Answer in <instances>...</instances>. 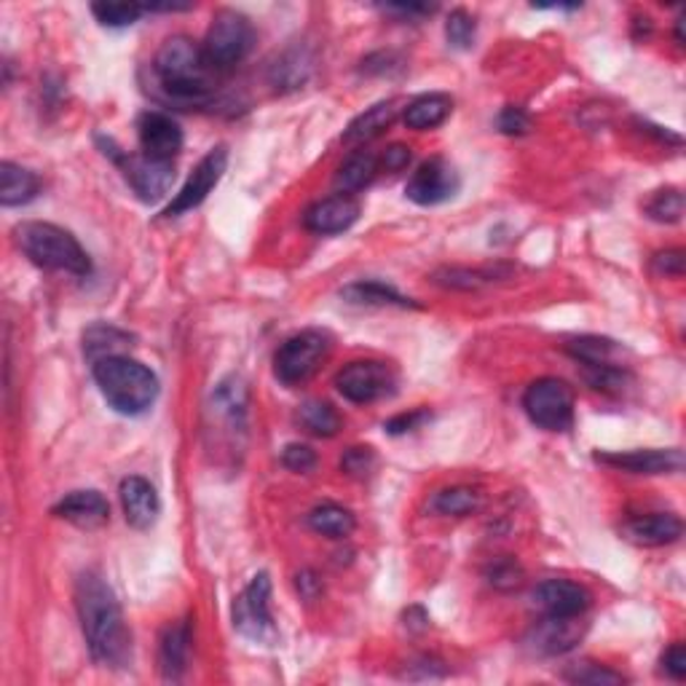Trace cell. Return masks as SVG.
Listing matches in <instances>:
<instances>
[{"label":"cell","instance_id":"ac0fdd59","mask_svg":"<svg viewBox=\"0 0 686 686\" xmlns=\"http://www.w3.org/2000/svg\"><path fill=\"white\" fill-rule=\"evenodd\" d=\"M57 517L73 523L76 528L84 532H97V528L105 526L111 521V504L100 491H71L62 496L54 507H51Z\"/></svg>","mask_w":686,"mask_h":686},{"label":"cell","instance_id":"7dc6e473","mask_svg":"<svg viewBox=\"0 0 686 686\" xmlns=\"http://www.w3.org/2000/svg\"><path fill=\"white\" fill-rule=\"evenodd\" d=\"M411 164V148L408 146H389L386 151L382 153V170L386 172H400L406 170V166Z\"/></svg>","mask_w":686,"mask_h":686},{"label":"cell","instance_id":"52a82bcc","mask_svg":"<svg viewBox=\"0 0 686 686\" xmlns=\"http://www.w3.org/2000/svg\"><path fill=\"white\" fill-rule=\"evenodd\" d=\"M333 349V338L325 330H301L287 338L274 354V376L285 386L305 384Z\"/></svg>","mask_w":686,"mask_h":686},{"label":"cell","instance_id":"f6af8a7d","mask_svg":"<svg viewBox=\"0 0 686 686\" xmlns=\"http://www.w3.org/2000/svg\"><path fill=\"white\" fill-rule=\"evenodd\" d=\"M662 671L673 678V682H684L686 678V649L684 644H673L671 649L662 654Z\"/></svg>","mask_w":686,"mask_h":686},{"label":"cell","instance_id":"7bdbcfd3","mask_svg":"<svg viewBox=\"0 0 686 686\" xmlns=\"http://www.w3.org/2000/svg\"><path fill=\"white\" fill-rule=\"evenodd\" d=\"M684 266H686V258L684 250H662L651 258V271L660 276H684Z\"/></svg>","mask_w":686,"mask_h":686},{"label":"cell","instance_id":"ba28073f","mask_svg":"<svg viewBox=\"0 0 686 686\" xmlns=\"http://www.w3.org/2000/svg\"><path fill=\"white\" fill-rule=\"evenodd\" d=\"M271 579L266 572L255 574L250 585L239 593L234 601V627L252 644L274 647L279 631H276L274 614H271Z\"/></svg>","mask_w":686,"mask_h":686},{"label":"cell","instance_id":"e0dca14e","mask_svg":"<svg viewBox=\"0 0 686 686\" xmlns=\"http://www.w3.org/2000/svg\"><path fill=\"white\" fill-rule=\"evenodd\" d=\"M119 499L121 507H124L126 523L137 532H146L151 528L161 515V499L159 491L140 475L124 477L119 486Z\"/></svg>","mask_w":686,"mask_h":686},{"label":"cell","instance_id":"ffe728a7","mask_svg":"<svg viewBox=\"0 0 686 686\" xmlns=\"http://www.w3.org/2000/svg\"><path fill=\"white\" fill-rule=\"evenodd\" d=\"M622 532H625L627 539L636 541V545L641 547H662L682 539L684 523L682 517L673 515V512H651V515L627 521Z\"/></svg>","mask_w":686,"mask_h":686},{"label":"cell","instance_id":"f1b7e54d","mask_svg":"<svg viewBox=\"0 0 686 686\" xmlns=\"http://www.w3.org/2000/svg\"><path fill=\"white\" fill-rule=\"evenodd\" d=\"M309 526L316 534L330 536V539H346L357 528V521L351 515V510H346L341 504H333V501H325V504L314 507L309 512Z\"/></svg>","mask_w":686,"mask_h":686},{"label":"cell","instance_id":"277c9868","mask_svg":"<svg viewBox=\"0 0 686 686\" xmlns=\"http://www.w3.org/2000/svg\"><path fill=\"white\" fill-rule=\"evenodd\" d=\"M14 239L20 245V250L38 269L65 271V274L73 276L91 274L89 252L80 247V241L71 230L54 226V223H22V226L14 228Z\"/></svg>","mask_w":686,"mask_h":686},{"label":"cell","instance_id":"d590c367","mask_svg":"<svg viewBox=\"0 0 686 686\" xmlns=\"http://www.w3.org/2000/svg\"><path fill=\"white\" fill-rule=\"evenodd\" d=\"M91 14L102 27H132L142 14L146 5L142 3H95Z\"/></svg>","mask_w":686,"mask_h":686},{"label":"cell","instance_id":"7c38bea8","mask_svg":"<svg viewBox=\"0 0 686 686\" xmlns=\"http://www.w3.org/2000/svg\"><path fill=\"white\" fill-rule=\"evenodd\" d=\"M226 166H228L226 146L212 148V151L194 166L186 186L180 188V194H177L175 199H172V204L164 210V217H180V215H186V212L196 210V207L204 204L207 196L212 194V188L221 183Z\"/></svg>","mask_w":686,"mask_h":686},{"label":"cell","instance_id":"4316f807","mask_svg":"<svg viewBox=\"0 0 686 686\" xmlns=\"http://www.w3.org/2000/svg\"><path fill=\"white\" fill-rule=\"evenodd\" d=\"M341 298L357 305H397V309H419V303L413 298H406L402 292H397L395 287L384 285L378 279L367 282H354V285L344 287Z\"/></svg>","mask_w":686,"mask_h":686},{"label":"cell","instance_id":"1f68e13d","mask_svg":"<svg viewBox=\"0 0 686 686\" xmlns=\"http://www.w3.org/2000/svg\"><path fill=\"white\" fill-rule=\"evenodd\" d=\"M566 351L579 365H609L620 354L622 346L603 336H579L566 344Z\"/></svg>","mask_w":686,"mask_h":686},{"label":"cell","instance_id":"836d02e7","mask_svg":"<svg viewBox=\"0 0 686 686\" xmlns=\"http://www.w3.org/2000/svg\"><path fill=\"white\" fill-rule=\"evenodd\" d=\"M647 215L654 223H678L684 217V194L678 188H662L647 201Z\"/></svg>","mask_w":686,"mask_h":686},{"label":"cell","instance_id":"bcb514c9","mask_svg":"<svg viewBox=\"0 0 686 686\" xmlns=\"http://www.w3.org/2000/svg\"><path fill=\"white\" fill-rule=\"evenodd\" d=\"M378 9H382L384 14L402 16V20H419V16L435 14L437 5H429V3H386V5H378Z\"/></svg>","mask_w":686,"mask_h":686},{"label":"cell","instance_id":"8fae6325","mask_svg":"<svg viewBox=\"0 0 686 686\" xmlns=\"http://www.w3.org/2000/svg\"><path fill=\"white\" fill-rule=\"evenodd\" d=\"M459 188L461 177L457 166L442 155H435V159H426L424 164H419V170L408 180L406 196L419 207H437L451 201L459 194Z\"/></svg>","mask_w":686,"mask_h":686},{"label":"cell","instance_id":"d6a6232c","mask_svg":"<svg viewBox=\"0 0 686 686\" xmlns=\"http://www.w3.org/2000/svg\"><path fill=\"white\" fill-rule=\"evenodd\" d=\"M582 376L593 389L607 391V395H622L633 382L631 371L614 365V362H609V365H582Z\"/></svg>","mask_w":686,"mask_h":686},{"label":"cell","instance_id":"74e56055","mask_svg":"<svg viewBox=\"0 0 686 686\" xmlns=\"http://www.w3.org/2000/svg\"><path fill=\"white\" fill-rule=\"evenodd\" d=\"M494 276V271H470V269H442L435 274V282L451 290H477Z\"/></svg>","mask_w":686,"mask_h":686},{"label":"cell","instance_id":"5bb4252c","mask_svg":"<svg viewBox=\"0 0 686 686\" xmlns=\"http://www.w3.org/2000/svg\"><path fill=\"white\" fill-rule=\"evenodd\" d=\"M137 140L142 153L159 161H172L183 151L180 124L161 111H146L137 119Z\"/></svg>","mask_w":686,"mask_h":686},{"label":"cell","instance_id":"f546056e","mask_svg":"<svg viewBox=\"0 0 686 686\" xmlns=\"http://www.w3.org/2000/svg\"><path fill=\"white\" fill-rule=\"evenodd\" d=\"M483 507V496L475 491V488L466 486H453V488H442L432 496L429 510L437 512V515H451V517H464L472 515Z\"/></svg>","mask_w":686,"mask_h":686},{"label":"cell","instance_id":"603a6c76","mask_svg":"<svg viewBox=\"0 0 686 686\" xmlns=\"http://www.w3.org/2000/svg\"><path fill=\"white\" fill-rule=\"evenodd\" d=\"M311 71H314V57L305 46H292L285 54L276 57V62L271 65L269 80L276 91H292L301 89L309 80Z\"/></svg>","mask_w":686,"mask_h":686},{"label":"cell","instance_id":"d4e9b609","mask_svg":"<svg viewBox=\"0 0 686 686\" xmlns=\"http://www.w3.org/2000/svg\"><path fill=\"white\" fill-rule=\"evenodd\" d=\"M395 115H397V100L376 102V105L367 108L365 113H360L349 126H346L344 142L346 146H365V142L376 140L384 129H389Z\"/></svg>","mask_w":686,"mask_h":686},{"label":"cell","instance_id":"83f0119b","mask_svg":"<svg viewBox=\"0 0 686 686\" xmlns=\"http://www.w3.org/2000/svg\"><path fill=\"white\" fill-rule=\"evenodd\" d=\"M126 346H132V336L113 325H95L84 333V354L89 357L91 365L105 357L124 354Z\"/></svg>","mask_w":686,"mask_h":686},{"label":"cell","instance_id":"d6986e66","mask_svg":"<svg viewBox=\"0 0 686 686\" xmlns=\"http://www.w3.org/2000/svg\"><path fill=\"white\" fill-rule=\"evenodd\" d=\"M191 654V622H170L159 638V671L166 682H180Z\"/></svg>","mask_w":686,"mask_h":686},{"label":"cell","instance_id":"484cf974","mask_svg":"<svg viewBox=\"0 0 686 686\" xmlns=\"http://www.w3.org/2000/svg\"><path fill=\"white\" fill-rule=\"evenodd\" d=\"M453 111V100L442 91H429V95H421L413 102H408L406 108V124L408 129L426 132L440 126Z\"/></svg>","mask_w":686,"mask_h":686},{"label":"cell","instance_id":"4fadbf2b","mask_svg":"<svg viewBox=\"0 0 686 686\" xmlns=\"http://www.w3.org/2000/svg\"><path fill=\"white\" fill-rule=\"evenodd\" d=\"M532 598L534 607L539 609L541 614L558 616V620L582 616L593 603L590 590L572 579H545L541 585H536Z\"/></svg>","mask_w":686,"mask_h":686},{"label":"cell","instance_id":"9a60e30c","mask_svg":"<svg viewBox=\"0 0 686 686\" xmlns=\"http://www.w3.org/2000/svg\"><path fill=\"white\" fill-rule=\"evenodd\" d=\"M360 212L362 207L354 196L336 194L311 204L303 212V226L316 236H336L354 226L360 221Z\"/></svg>","mask_w":686,"mask_h":686},{"label":"cell","instance_id":"e575fe53","mask_svg":"<svg viewBox=\"0 0 686 686\" xmlns=\"http://www.w3.org/2000/svg\"><path fill=\"white\" fill-rule=\"evenodd\" d=\"M563 678L572 684H587V686H616V684L627 682L622 673L611 671L609 665H598V662H574L572 668H566Z\"/></svg>","mask_w":686,"mask_h":686},{"label":"cell","instance_id":"7a4b0ae2","mask_svg":"<svg viewBox=\"0 0 686 686\" xmlns=\"http://www.w3.org/2000/svg\"><path fill=\"white\" fill-rule=\"evenodd\" d=\"M151 71L155 86L172 105L204 108L215 97V71L194 38H166L155 51Z\"/></svg>","mask_w":686,"mask_h":686},{"label":"cell","instance_id":"9c48e42d","mask_svg":"<svg viewBox=\"0 0 686 686\" xmlns=\"http://www.w3.org/2000/svg\"><path fill=\"white\" fill-rule=\"evenodd\" d=\"M523 411L545 432H566L574 424V389L561 378H536L523 395Z\"/></svg>","mask_w":686,"mask_h":686},{"label":"cell","instance_id":"7402d4cb","mask_svg":"<svg viewBox=\"0 0 686 686\" xmlns=\"http://www.w3.org/2000/svg\"><path fill=\"white\" fill-rule=\"evenodd\" d=\"M378 172H382V155L367 151V148H360V151L351 153L349 159L338 166L333 186H336L338 194L354 196L365 191V188L376 180Z\"/></svg>","mask_w":686,"mask_h":686},{"label":"cell","instance_id":"f35d334b","mask_svg":"<svg viewBox=\"0 0 686 686\" xmlns=\"http://www.w3.org/2000/svg\"><path fill=\"white\" fill-rule=\"evenodd\" d=\"M488 582L499 590H515L523 585V569L512 558H501L488 569Z\"/></svg>","mask_w":686,"mask_h":686},{"label":"cell","instance_id":"30bf717a","mask_svg":"<svg viewBox=\"0 0 686 686\" xmlns=\"http://www.w3.org/2000/svg\"><path fill=\"white\" fill-rule=\"evenodd\" d=\"M336 389L344 400L357 406L386 400L397 391V371L382 360H357L338 371Z\"/></svg>","mask_w":686,"mask_h":686},{"label":"cell","instance_id":"c3c4849f","mask_svg":"<svg viewBox=\"0 0 686 686\" xmlns=\"http://www.w3.org/2000/svg\"><path fill=\"white\" fill-rule=\"evenodd\" d=\"M296 585H298V593H301L305 601H314V598L322 593V582H320V576H316L314 572H301V574H298Z\"/></svg>","mask_w":686,"mask_h":686},{"label":"cell","instance_id":"8d00e7d4","mask_svg":"<svg viewBox=\"0 0 686 686\" xmlns=\"http://www.w3.org/2000/svg\"><path fill=\"white\" fill-rule=\"evenodd\" d=\"M475 36H477V25H475V16L464 9H453L446 20V38L453 49L466 51L475 46Z\"/></svg>","mask_w":686,"mask_h":686},{"label":"cell","instance_id":"3957f363","mask_svg":"<svg viewBox=\"0 0 686 686\" xmlns=\"http://www.w3.org/2000/svg\"><path fill=\"white\" fill-rule=\"evenodd\" d=\"M91 376H95L108 406L121 416H142L159 400V376L151 367L126 354L97 360L91 365Z\"/></svg>","mask_w":686,"mask_h":686},{"label":"cell","instance_id":"ab89813d","mask_svg":"<svg viewBox=\"0 0 686 686\" xmlns=\"http://www.w3.org/2000/svg\"><path fill=\"white\" fill-rule=\"evenodd\" d=\"M373 466H376V451L373 448H349V451L341 457V470L346 472V475L351 477H365L371 475Z\"/></svg>","mask_w":686,"mask_h":686},{"label":"cell","instance_id":"8992f818","mask_svg":"<svg viewBox=\"0 0 686 686\" xmlns=\"http://www.w3.org/2000/svg\"><path fill=\"white\" fill-rule=\"evenodd\" d=\"M97 142H100L102 153L124 172V180L129 183L137 199L146 201V204H153V201L164 199L170 194L172 183H175V164L172 161L151 159L146 153L129 155L126 151H121L111 137H97Z\"/></svg>","mask_w":686,"mask_h":686},{"label":"cell","instance_id":"2e32d148","mask_svg":"<svg viewBox=\"0 0 686 686\" xmlns=\"http://www.w3.org/2000/svg\"><path fill=\"white\" fill-rule=\"evenodd\" d=\"M601 464L614 466V470L631 472V475H673L684 470V453L678 448H649V451H616V453H596Z\"/></svg>","mask_w":686,"mask_h":686},{"label":"cell","instance_id":"60d3db41","mask_svg":"<svg viewBox=\"0 0 686 686\" xmlns=\"http://www.w3.org/2000/svg\"><path fill=\"white\" fill-rule=\"evenodd\" d=\"M496 126H499L501 135H510V137H521L532 132V115H528L523 108H504L496 119Z\"/></svg>","mask_w":686,"mask_h":686},{"label":"cell","instance_id":"4dcf8cb0","mask_svg":"<svg viewBox=\"0 0 686 686\" xmlns=\"http://www.w3.org/2000/svg\"><path fill=\"white\" fill-rule=\"evenodd\" d=\"M298 421L305 432H311L314 437H336L341 429V416H338L336 408L325 400H305L298 408Z\"/></svg>","mask_w":686,"mask_h":686},{"label":"cell","instance_id":"44dd1931","mask_svg":"<svg viewBox=\"0 0 686 686\" xmlns=\"http://www.w3.org/2000/svg\"><path fill=\"white\" fill-rule=\"evenodd\" d=\"M582 616H566V620H558V616H545V620L536 625L534 631V649L539 654H566L572 651L582 638Z\"/></svg>","mask_w":686,"mask_h":686},{"label":"cell","instance_id":"6da1fadb","mask_svg":"<svg viewBox=\"0 0 686 686\" xmlns=\"http://www.w3.org/2000/svg\"><path fill=\"white\" fill-rule=\"evenodd\" d=\"M76 609L91 660L102 668H126L132 662V633L113 587L97 572L76 582Z\"/></svg>","mask_w":686,"mask_h":686},{"label":"cell","instance_id":"b9f144b4","mask_svg":"<svg viewBox=\"0 0 686 686\" xmlns=\"http://www.w3.org/2000/svg\"><path fill=\"white\" fill-rule=\"evenodd\" d=\"M282 464H285L287 470L305 475V472H311L316 466V453L311 451L309 446H301V442H290V446H285V451H282Z\"/></svg>","mask_w":686,"mask_h":686},{"label":"cell","instance_id":"5b68a950","mask_svg":"<svg viewBox=\"0 0 686 686\" xmlns=\"http://www.w3.org/2000/svg\"><path fill=\"white\" fill-rule=\"evenodd\" d=\"M252 46H255V27H252L250 16L234 9H221L212 16V25L207 30L201 49H204V57L212 65V71L223 73L245 62L250 57Z\"/></svg>","mask_w":686,"mask_h":686},{"label":"cell","instance_id":"cb8c5ba5","mask_svg":"<svg viewBox=\"0 0 686 686\" xmlns=\"http://www.w3.org/2000/svg\"><path fill=\"white\" fill-rule=\"evenodd\" d=\"M43 183L33 170L14 164V161H3L0 164V204L3 207H22L30 204L40 194Z\"/></svg>","mask_w":686,"mask_h":686},{"label":"cell","instance_id":"ee69618b","mask_svg":"<svg viewBox=\"0 0 686 686\" xmlns=\"http://www.w3.org/2000/svg\"><path fill=\"white\" fill-rule=\"evenodd\" d=\"M432 416H429V411H426V408H419V411H411V413H400V416H395V419H389L384 424V429L389 432V435H408V432H413V429H419L421 424H424V421H429Z\"/></svg>","mask_w":686,"mask_h":686}]
</instances>
